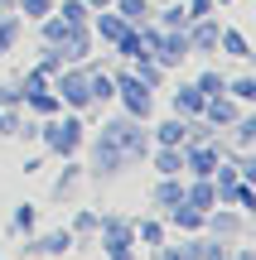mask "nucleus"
I'll return each mask as SVG.
<instances>
[{
	"mask_svg": "<svg viewBox=\"0 0 256 260\" xmlns=\"http://www.w3.org/2000/svg\"><path fill=\"white\" fill-rule=\"evenodd\" d=\"M92 5H111V0H92Z\"/></svg>",
	"mask_w": 256,
	"mask_h": 260,
	"instance_id": "obj_26",
	"label": "nucleus"
},
{
	"mask_svg": "<svg viewBox=\"0 0 256 260\" xmlns=\"http://www.w3.org/2000/svg\"><path fill=\"white\" fill-rule=\"evenodd\" d=\"M116 5H121V19H126V24H140L145 10H150V0H116Z\"/></svg>",
	"mask_w": 256,
	"mask_h": 260,
	"instance_id": "obj_10",
	"label": "nucleus"
},
{
	"mask_svg": "<svg viewBox=\"0 0 256 260\" xmlns=\"http://www.w3.org/2000/svg\"><path fill=\"white\" fill-rule=\"evenodd\" d=\"M155 169H160L164 178H174V174H179V169H184V154H179V149H174V145H164L160 154H155Z\"/></svg>",
	"mask_w": 256,
	"mask_h": 260,
	"instance_id": "obj_8",
	"label": "nucleus"
},
{
	"mask_svg": "<svg viewBox=\"0 0 256 260\" xmlns=\"http://www.w3.org/2000/svg\"><path fill=\"white\" fill-rule=\"evenodd\" d=\"M203 102H208V96L198 92V87H179V92H174V111H203Z\"/></svg>",
	"mask_w": 256,
	"mask_h": 260,
	"instance_id": "obj_6",
	"label": "nucleus"
},
{
	"mask_svg": "<svg viewBox=\"0 0 256 260\" xmlns=\"http://www.w3.org/2000/svg\"><path fill=\"white\" fill-rule=\"evenodd\" d=\"M63 19H68V24H82V19H87V5H77V0H63Z\"/></svg>",
	"mask_w": 256,
	"mask_h": 260,
	"instance_id": "obj_17",
	"label": "nucleus"
},
{
	"mask_svg": "<svg viewBox=\"0 0 256 260\" xmlns=\"http://www.w3.org/2000/svg\"><path fill=\"white\" fill-rule=\"evenodd\" d=\"M222 48H227L232 58H251V53H247V39H242V34H232V29L222 34Z\"/></svg>",
	"mask_w": 256,
	"mask_h": 260,
	"instance_id": "obj_14",
	"label": "nucleus"
},
{
	"mask_svg": "<svg viewBox=\"0 0 256 260\" xmlns=\"http://www.w3.org/2000/svg\"><path fill=\"white\" fill-rule=\"evenodd\" d=\"M140 241H150V246H160V226H155V222H140Z\"/></svg>",
	"mask_w": 256,
	"mask_h": 260,
	"instance_id": "obj_23",
	"label": "nucleus"
},
{
	"mask_svg": "<svg viewBox=\"0 0 256 260\" xmlns=\"http://www.w3.org/2000/svg\"><path fill=\"white\" fill-rule=\"evenodd\" d=\"M189 169H193L198 178H208L213 169H218V154H213V149H193V154H189Z\"/></svg>",
	"mask_w": 256,
	"mask_h": 260,
	"instance_id": "obj_9",
	"label": "nucleus"
},
{
	"mask_svg": "<svg viewBox=\"0 0 256 260\" xmlns=\"http://www.w3.org/2000/svg\"><path fill=\"white\" fill-rule=\"evenodd\" d=\"M237 140H242V145H251V140H256V121H251V116H247V121H237Z\"/></svg>",
	"mask_w": 256,
	"mask_h": 260,
	"instance_id": "obj_21",
	"label": "nucleus"
},
{
	"mask_svg": "<svg viewBox=\"0 0 256 260\" xmlns=\"http://www.w3.org/2000/svg\"><path fill=\"white\" fill-rule=\"evenodd\" d=\"M126 29H131V24H126L121 15H102V19H97V34H102V39H111V44H121V39H126Z\"/></svg>",
	"mask_w": 256,
	"mask_h": 260,
	"instance_id": "obj_7",
	"label": "nucleus"
},
{
	"mask_svg": "<svg viewBox=\"0 0 256 260\" xmlns=\"http://www.w3.org/2000/svg\"><path fill=\"white\" fill-rule=\"evenodd\" d=\"M121 102H126V111L131 116H150V87L140 82V77H121Z\"/></svg>",
	"mask_w": 256,
	"mask_h": 260,
	"instance_id": "obj_2",
	"label": "nucleus"
},
{
	"mask_svg": "<svg viewBox=\"0 0 256 260\" xmlns=\"http://www.w3.org/2000/svg\"><path fill=\"white\" fill-rule=\"evenodd\" d=\"M160 145H184V121H164L160 125Z\"/></svg>",
	"mask_w": 256,
	"mask_h": 260,
	"instance_id": "obj_12",
	"label": "nucleus"
},
{
	"mask_svg": "<svg viewBox=\"0 0 256 260\" xmlns=\"http://www.w3.org/2000/svg\"><path fill=\"white\" fill-rule=\"evenodd\" d=\"M189 44H193V48H213V44H218V24H203L198 34L189 39Z\"/></svg>",
	"mask_w": 256,
	"mask_h": 260,
	"instance_id": "obj_15",
	"label": "nucleus"
},
{
	"mask_svg": "<svg viewBox=\"0 0 256 260\" xmlns=\"http://www.w3.org/2000/svg\"><path fill=\"white\" fill-rule=\"evenodd\" d=\"M15 226H19V232H29V226H34V212H29V207H19V212H15Z\"/></svg>",
	"mask_w": 256,
	"mask_h": 260,
	"instance_id": "obj_24",
	"label": "nucleus"
},
{
	"mask_svg": "<svg viewBox=\"0 0 256 260\" xmlns=\"http://www.w3.org/2000/svg\"><path fill=\"white\" fill-rule=\"evenodd\" d=\"M184 19H189V15H184V10H179V5H169V10H164V24H169V29H179V24H184Z\"/></svg>",
	"mask_w": 256,
	"mask_h": 260,
	"instance_id": "obj_22",
	"label": "nucleus"
},
{
	"mask_svg": "<svg viewBox=\"0 0 256 260\" xmlns=\"http://www.w3.org/2000/svg\"><path fill=\"white\" fill-rule=\"evenodd\" d=\"M155 203H160V207H174V203H184V188L164 178V183H160V193H155Z\"/></svg>",
	"mask_w": 256,
	"mask_h": 260,
	"instance_id": "obj_11",
	"label": "nucleus"
},
{
	"mask_svg": "<svg viewBox=\"0 0 256 260\" xmlns=\"http://www.w3.org/2000/svg\"><path fill=\"white\" fill-rule=\"evenodd\" d=\"M189 251L203 255V260H227V251H222V246H208V241H203V246H189Z\"/></svg>",
	"mask_w": 256,
	"mask_h": 260,
	"instance_id": "obj_19",
	"label": "nucleus"
},
{
	"mask_svg": "<svg viewBox=\"0 0 256 260\" xmlns=\"http://www.w3.org/2000/svg\"><path fill=\"white\" fill-rule=\"evenodd\" d=\"M58 102H68V106H87V102H92V82H87V73H68L63 82H58Z\"/></svg>",
	"mask_w": 256,
	"mask_h": 260,
	"instance_id": "obj_3",
	"label": "nucleus"
},
{
	"mask_svg": "<svg viewBox=\"0 0 256 260\" xmlns=\"http://www.w3.org/2000/svg\"><path fill=\"white\" fill-rule=\"evenodd\" d=\"M48 5H53V0H19V10H24L29 19H44V15H48Z\"/></svg>",
	"mask_w": 256,
	"mask_h": 260,
	"instance_id": "obj_16",
	"label": "nucleus"
},
{
	"mask_svg": "<svg viewBox=\"0 0 256 260\" xmlns=\"http://www.w3.org/2000/svg\"><path fill=\"white\" fill-rule=\"evenodd\" d=\"M198 92H203V96H218V92H227V82H222L218 73H203V77H198Z\"/></svg>",
	"mask_w": 256,
	"mask_h": 260,
	"instance_id": "obj_13",
	"label": "nucleus"
},
{
	"mask_svg": "<svg viewBox=\"0 0 256 260\" xmlns=\"http://www.w3.org/2000/svg\"><path fill=\"white\" fill-rule=\"evenodd\" d=\"M44 135H48V149H58V154H73L77 145H82V125L68 116V121H53V125H44Z\"/></svg>",
	"mask_w": 256,
	"mask_h": 260,
	"instance_id": "obj_1",
	"label": "nucleus"
},
{
	"mask_svg": "<svg viewBox=\"0 0 256 260\" xmlns=\"http://www.w3.org/2000/svg\"><path fill=\"white\" fill-rule=\"evenodd\" d=\"M155 53H160V63H179V58L189 53V39H184V34H164Z\"/></svg>",
	"mask_w": 256,
	"mask_h": 260,
	"instance_id": "obj_5",
	"label": "nucleus"
},
{
	"mask_svg": "<svg viewBox=\"0 0 256 260\" xmlns=\"http://www.w3.org/2000/svg\"><path fill=\"white\" fill-rule=\"evenodd\" d=\"M39 251H48V255L68 251V236H44V241H39Z\"/></svg>",
	"mask_w": 256,
	"mask_h": 260,
	"instance_id": "obj_20",
	"label": "nucleus"
},
{
	"mask_svg": "<svg viewBox=\"0 0 256 260\" xmlns=\"http://www.w3.org/2000/svg\"><path fill=\"white\" fill-rule=\"evenodd\" d=\"M232 96H237V102H251V96H256V82H251V77H237V82H232Z\"/></svg>",
	"mask_w": 256,
	"mask_h": 260,
	"instance_id": "obj_18",
	"label": "nucleus"
},
{
	"mask_svg": "<svg viewBox=\"0 0 256 260\" xmlns=\"http://www.w3.org/2000/svg\"><path fill=\"white\" fill-rule=\"evenodd\" d=\"M184 203L198 207V212H208V207H218V188L213 183H193V188H184Z\"/></svg>",
	"mask_w": 256,
	"mask_h": 260,
	"instance_id": "obj_4",
	"label": "nucleus"
},
{
	"mask_svg": "<svg viewBox=\"0 0 256 260\" xmlns=\"http://www.w3.org/2000/svg\"><path fill=\"white\" fill-rule=\"evenodd\" d=\"M160 260H193L189 246H179V251H160Z\"/></svg>",
	"mask_w": 256,
	"mask_h": 260,
	"instance_id": "obj_25",
	"label": "nucleus"
}]
</instances>
